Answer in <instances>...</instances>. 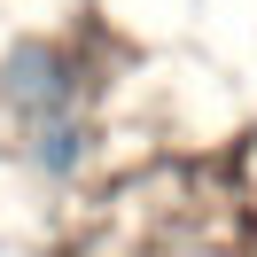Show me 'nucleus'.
<instances>
[{"label": "nucleus", "mask_w": 257, "mask_h": 257, "mask_svg": "<svg viewBox=\"0 0 257 257\" xmlns=\"http://www.w3.org/2000/svg\"><path fill=\"white\" fill-rule=\"evenodd\" d=\"M0 101L24 117V133L47 125V117H78V78H70V55L47 47V39H24L8 63H0Z\"/></svg>", "instance_id": "f257e3e1"}, {"label": "nucleus", "mask_w": 257, "mask_h": 257, "mask_svg": "<svg viewBox=\"0 0 257 257\" xmlns=\"http://www.w3.org/2000/svg\"><path fill=\"white\" fill-rule=\"evenodd\" d=\"M78 156H86V125L78 117H47V125H32V164L39 172H78Z\"/></svg>", "instance_id": "f03ea898"}]
</instances>
